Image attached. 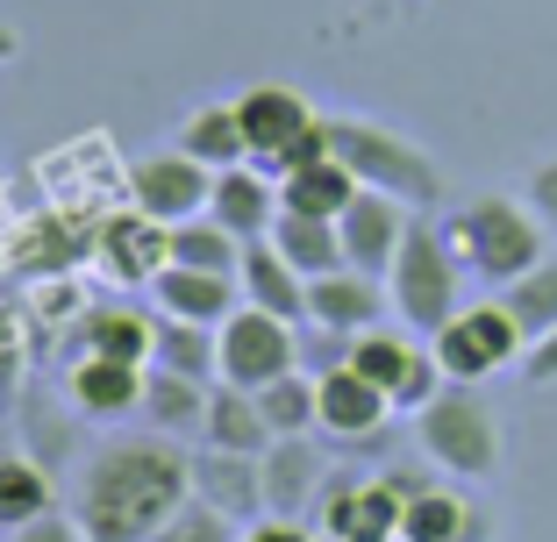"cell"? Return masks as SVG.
I'll return each instance as SVG.
<instances>
[{"mask_svg":"<svg viewBox=\"0 0 557 542\" xmlns=\"http://www.w3.org/2000/svg\"><path fill=\"white\" fill-rule=\"evenodd\" d=\"M186 493H194V457L172 436H122L86 457L72 514L86 542H150L186 507Z\"/></svg>","mask_w":557,"mask_h":542,"instance_id":"6da1fadb","label":"cell"},{"mask_svg":"<svg viewBox=\"0 0 557 542\" xmlns=\"http://www.w3.org/2000/svg\"><path fill=\"white\" fill-rule=\"evenodd\" d=\"M322 122H329V157L350 165L358 186L408 200L414 214H429L443 200V165L414 143V136L386 129V122H364V115H322Z\"/></svg>","mask_w":557,"mask_h":542,"instance_id":"7a4b0ae2","label":"cell"},{"mask_svg":"<svg viewBox=\"0 0 557 542\" xmlns=\"http://www.w3.org/2000/svg\"><path fill=\"white\" fill-rule=\"evenodd\" d=\"M443 236H450V250H458L465 272H479L486 286H515L529 264H543V222H536V207H522V200H508V193L465 200V207L443 222Z\"/></svg>","mask_w":557,"mask_h":542,"instance_id":"3957f363","label":"cell"},{"mask_svg":"<svg viewBox=\"0 0 557 542\" xmlns=\"http://www.w3.org/2000/svg\"><path fill=\"white\" fill-rule=\"evenodd\" d=\"M458 250H450V236H443V222H429V214H414L408 222V243H400L394 272H386V300H394V314L408 322L414 336H436L450 314H458Z\"/></svg>","mask_w":557,"mask_h":542,"instance_id":"277c9868","label":"cell"},{"mask_svg":"<svg viewBox=\"0 0 557 542\" xmlns=\"http://www.w3.org/2000/svg\"><path fill=\"white\" fill-rule=\"evenodd\" d=\"M414 443L450 478H493L500 471V421H493V407L472 386H443V393L414 414Z\"/></svg>","mask_w":557,"mask_h":542,"instance_id":"5b68a950","label":"cell"},{"mask_svg":"<svg viewBox=\"0 0 557 542\" xmlns=\"http://www.w3.org/2000/svg\"><path fill=\"white\" fill-rule=\"evenodd\" d=\"M300 371V336L294 322H278L264 307H236L222 329H214V378L222 386H244V393H264L272 378Z\"/></svg>","mask_w":557,"mask_h":542,"instance_id":"8992f818","label":"cell"},{"mask_svg":"<svg viewBox=\"0 0 557 542\" xmlns=\"http://www.w3.org/2000/svg\"><path fill=\"white\" fill-rule=\"evenodd\" d=\"M429 350H436L443 378L450 386H479V378H493L500 364H515L529 350L522 322H515L500 300H479V307H458L450 322H443L436 336H429Z\"/></svg>","mask_w":557,"mask_h":542,"instance_id":"52a82bcc","label":"cell"},{"mask_svg":"<svg viewBox=\"0 0 557 542\" xmlns=\"http://www.w3.org/2000/svg\"><path fill=\"white\" fill-rule=\"evenodd\" d=\"M400 507L408 500L386 478H329L314 500V521L329 542H400Z\"/></svg>","mask_w":557,"mask_h":542,"instance_id":"ba28073f","label":"cell"},{"mask_svg":"<svg viewBox=\"0 0 557 542\" xmlns=\"http://www.w3.org/2000/svg\"><path fill=\"white\" fill-rule=\"evenodd\" d=\"M208 193H214V172L194 165L186 150H158V157H136L129 165V207H144L164 229L208 214Z\"/></svg>","mask_w":557,"mask_h":542,"instance_id":"9c48e42d","label":"cell"},{"mask_svg":"<svg viewBox=\"0 0 557 542\" xmlns=\"http://www.w3.org/2000/svg\"><path fill=\"white\" fill-rule=\"evenodd\" d=\"M408 222H414L408 200L372 193V186H364V193L350 200L344 214H336L344 264H350V272H364V279H386V272H394V257H400V243H408Z\"/></svg>","mask_w":557,"mask_h":542,"instance_id":"30bf717a","label":"cell"},{"mask_svg":"<svg viewBox=\"0 0 557 542\" xmlns=\"http://www.w3.org/2000/svg\"><path fill=\"white\" fill-rule=\"evenodd\" d=\"M94 257H100V272L115 286H150L172 264V229L164 222H150L144 207H129V214H108L94 229Z\"/></svg>","mask_w":557,"mask_h":542,"instance_id":"8fae6325","label":"cell"},{"mask_svg":"<svg viewBox=\"0 0 557 542\" xmlns=\"http://www.w3.org/2000/svg\"><path fill=\"white\" fill-rule=\"evenodd\" d=\"M236 122H244V143H250V165L258 172H272L286 150L300 143V136L314 129V108L294 93V86H250L244 100H236Z\"/></svg>","mask_w":557,"mask_h":542,"instance_id":"7c38bea8","label":"cell"},{"mask_svg":"<svg viewBox=\"0 0 557 542\" xmlns=\"http://www.w3.org/2000/svg\"><path fill=\"white\" fill-rule=\"evenodd\" d=\"M314 400H322V436H336V443H379V428L394 414V400L350 364L314 371Z\"/></svg>","mask_w":557,"mask_h":542,"instance_id":"4fadbf2b","label":"cell"},{"mask_svg":"<svg viewBox=\"0 0 557 542\" xmlns=\"http://www.w3.org/2000/svg\"><path fill=\"white\" fill-rule=\"evenodd\" d=\"M386 279H364V272H329V279H308V329L322 336H364L386 322Z\"/></svg>","mask_w":557,"mask_h":542,"instance_id":"5bb4252c","label":"cell"},{"mask_svg":"<svg viewBox=\"0 0 557 542\" xmlns=\"http://www.w3.org/2000/svg\"><path fill=\"white\" fill-rule=\"evenodd\" d=\"M194 493L208 500V507H222L230 521H264V464L258 457H236V450H194Z\"/></svg>","mask_w":557,"mask_h":542,"instance_id":"9a60e30c","label":"cell"},{"mask_svg":"<svg viewBox=\"0 0 557 542\" xmlns=\"http://www.w3.org/2000/svg\"><path fill=\"white\" fill-rule=\"evenodd\" d=\"M208 214L236 236V243H258V236H272V222H278V179H272V172H258V165L214 172Z\"/></svg>","mask_w":557,"mask_h":542,"instance_id":"2e32d148","label":"cell"},{"mask_svg":"<svg viewBox=\"0 0 557 542\" xmlns=\"http://www.w3.org/2000/svg\"><path fill=\"white\" fill-rule=\"evenodd\" d=\"M258 464H264V507L286 514V521H300L329 486V464H322V450H314L308 436H278Z\"/></svg>","mask_w":557,"mask_h":542,"instance_id":"e0dca14e","label":"cell"},{"mask_svg":"<svg viewBox=\"0 0 557 542\" xmlns=\"http://www.w3.org/2000/svg\"><path fill=\"white\" fill-rule=\"evenodd\" d=\"M244 286L230 279V272H194V264H164L158 279H150V300H158V314H180V322H208V329H222L236 307H244Z\"/></svg>","mask_w":557,"mask_h":542,"instance_id":"ac0fdd59","label":"cell"},{"mask_svg":"<svg viewBox=\"0 0 557 542\" xmlns=\"http://www.w3.org/2000/svg\"><path fill=\"white\" fill-rule=\"evenodd\" d=\"M144 378L150 364H122V357H72L65 371V393L79 414H94V421H115V414L144 407Z\"/></svg>","mask_w":557,"mask_h":542,"instance_id":"d6986e66","label":"cell"},{"mask_svg":"<svg viewBox=\"0 0 557 542\" xmlns=\"http://www.w3.org/2000/svg\"><path fill=\"white\" fill-rule=\"evenodd\" d=\"M236 286H244L250 307L278 314V322H308V279H300L294 264L272 250V236H258V243H244V264H236Z\"/></svg>","mask_w":557,"mask_h":542,"instance_id":"ffe728a7","label":"cell"},{"mask_svg":"<svg viewBox=\"0 0 557 542\" xmlns=\"http://www.w3.org/2000/svg\"><path fill=\"white\" fill-rule=\"evenodd\" d=\"M200 443H208V450H236V457H264V450H272L278 436L264 428L258 393H244V386H222V378H214V393H208V421H200Z\"/></svg>","mask_w":557,"mask_h":542,"instance_id":"44dd1931","label":"cell"},{"mask_svg":"<svg viewBox=\"0 0 557 542\" xmlns=\"http://www.w3.org/2000/svg\"><path fill=\"white\" fill-rule=\"evenodd\" d=\"M172 150H186V157H194V165H208V172L250 165V143H244V122H236V100H208V108H194V115L180 122V136H172Z\"/></svg>","mask_w":557,"mask_h":542,"instance_id":"7402d4cb","label":"cell"},{"mask_svg":"<svg viewBox=\"0 0 557 542\" xmlns=\"http://www.w3.org/2000/svg\"><path fill=\"white\" fill-rule=\"evenodd\" d=\"M150 343H158V314H136V307H86L79 314V357L150 364Z\"/></svg>","mask_w":557,"mask_h":542,"instance_id":"603a6c76","label":"cell"},{"mask_svg":"<svg viewBox=\"0 0 557 542\" xmlns=\"http://www.w3.org/2000/svg\"><path fill=\"white\" fill-rule=\"evenodd\" d=\"M272 250L294 264L300 279H329V272H350L336 222H314V214H286V207H278V222H272Z\"/></svg>","mask_w":557,"mask_h":542,"instance_id":"cb8c5ba5","label":"cell"},{"mask_svg":"<svg viewBox=\"0 0 557 542\" xmlns=\"http://www.w3.org/2000/svg\"><path fill=\"white\" fill-rule=\"evenodd\" d=\"M358 193L364 186L350 179V165H336V157H314V165H300V172L278 179V207L286 214H314V222H336Z\"/></svg>","mask_w":557,"mask_h":542,"instance_id":"d4e9b609","label":"cell"},{"mask_svg":"<svg viewBox=\"0 0 557 542\" xmlns=\"http://www.w3.org/2000/svg\"><path fill=\"white\" fill-rule=\"evenodd\" d=\"M50 507H58V478H50L36 457L8 450V457H0V535H15V528L44 521Z\"/></svg>","mask_w":557,"mask_h":542,"instance_id":"484cf974","label":"cell"},{"mask_svg":"<svg viewBox=\"0 0 557 542\" xmlns=\"http://www.w3.org/2000/svg\"><path fill=\"white\" fill-rule=\"evenodd\" d=\"M208 393H214V378H180V371H158L150 364V378H144V414L172 436V428H194L200 436V421H208Z\"/></svg>","mask_w":557,"mask_h":542,"instance_id":"4316f807","label":"cell"},{"mask_svg":"<svg viewBox=\"0 0 557 542\" xmlns=\"http://www.w3.org/2000/svg\"><path fill=\"white\" fill-rule=\"evenodd\" d=\"M150 364L180 378H214V329L208 322H180V314H158V343H150Z\"/></svg>","mask_w":557,"mask_h":542,"instance_id":"83f0119b","label":"cell"},{"mask_svg":"<svg viewBox=\"0 0 557 542\" xmlns=\"http://www.w3.org/2000/svg\"><path fill=\"white\" fill-rule=\"evenodd\" d=\"M500 307L522 322V336L536 343V336H550L557 329V257H543V264H529L515 286H500Z\"/></svg>","mask_w":557,"mask_h":542,"instance_id":"f1b7e54d","label":"cell"},{"mask_svg":"<svg viewBox=\"0 0 557 542\" xmlns=\"http://www.w3.org/2000/svg\"><path fill=\"white\" fill-rule=\"evenodd\" d=\"M465 528H472V507L443 486H429L400 507V542H465Z\"/></svg>","mask_w":557,"mask_h":542,"instance_id":"f546056e","label":"cell"},{"mask_svg":"<svg viewBox=\"0 0 557 542\" xmlns=\"http://www.w3.org/2000/svg\"><path fill=\"white\" fill-rule=\"evenodd\" d=\"M172 264H194V272H230V279H236L244 243H236L214 214H194V222H180V229H172Z\"/></svg>","mask_w":557,"mask_h":542,"instance_id":"4dcf8cb0","label":"cell"},{"mask_svg":"<svg viewBox=\"0 0 557 542\" xmlns=\"http://www.w3.org/2000/svg\"><path fill=\"white\" fill-rule=\"evenodd\" d=\"M414 357H422V350H414L408 336H394V329H364V336H350V357H344V364H350V371H364L379 393L394 400V386L408 378Z\"/></svg>","mask_w":557,"mask_h":542,"instance_id":"1f68e13d","label":"cell"},{"mask_svg":"<svg viewBox=\"0 0 557 542\" xmlns=\"http://www.w3.org/2000/svg\"><path fill=\"white\" fill-rule=\"evenodd\" d=\"M258 414H264V428H272V436H308V428H322V400H314V378H300V371L272 378V386L258 393Z\"/></svg>","mask_w":557,"mask_h":542,"instance_id":"d6a6232c","label":"cell"},{"mask_svg":"<svg viewBox=\"0 0 557 542\" xmlns=\"http://www.w3.org/2000/svg\"><path fill=\"white\" fill-rule=\"evenodd\" d=\"M150 542H244V521H230L222 507H208L200 493H186V507L172 514Z\"/></svg>","mask_w":557,"mask_h":542,"instance_id":"836d02e7","label":"cell"},{"mask_svg":"<svg viewBox=\"0 0 557 542\" xmlns=\"http://www.w3.org/2000/svg\"><path fill=\"white\" fill-rule=\"evenodd\" d=\"M436 393H443V364H436V350H422V357L408 364V378L394 386V407H400V414H422Z\"/></svg>","mask_w":557,"mask_h":542,"instance_id":"e575fe53","label":"cell"},{"mask_svg":"<svg viewBox=\"0 0 557 542\" xmlns=\"http://www.w3.org/2000/svg\"><path fill=\"white\" fill-rule=\"evenodd\" d=\"M529 207H536V222H543V229H557V157H543V165L536 172H529Z\"/></svg>","mask_w":557,"mask_h":542,"instance_id":"d590c367","label":"cell"},{"mask_svg":"<svg viewBox=\"0 0 557 542\" xmlns=\"http://www.w3.org/2000/svg\"><path fill=\"white\" fill-rule=\"evenodd\" d=\"M8 542H86V528H79V514H58L50 507L44 521H29V528H15Z\"/></svg>","mask_w":557,"mask_h":542,"instance_id":"8d00e7d4","label":"cell"},{"mask_svg":"<svg viewBox=\"0 0 557 542\" xmlns=\"http://www.w3.org/2000/svg\"><path fill=\"white\" fill-rule=\"evenodd\" d=\"M244 542H322L308 521H286V514H264V521L244 528Z\"/></svg>","mask_w":557,"mask_h":542,"instance_id":"74e56055","label":"cell"},{"mask_svg":"<svg viewBox=\"0 0 557 542\" xmlns=\"http://www.w3.org/2000/svg\"><path fill=\"white\" fill-rule=\"evenodd\" d=\"M522 378H529V386H557V329L536 336V343L522 350Z\"/></svg>","mask_w":557,"mask_h":542,"instance_id":"f35d334b","label":"cell"},{"mask_svg":"<svg viewBox=\"0 0 557 542\" xmlns=\"http://www.w3.org/2000/svg\"><path fill=\"white\" fill-rule=\"evenodd\" d=\"M15 364H22V322H15V307H0V393H8Z\"/></svg>","mask_w":557,"mask_h":542,"instance_id":"ab89813d","label":"cell"},{"mask_svg":"<svg viewBox=\"0 0 557 542\" xmlns=\"http://www.w3.org/2000/svg\"><path fill=\"white\" fill-rule=\"evenodd\" d=\"M379 478H386V486H394V493H400V500H414V493H429V478H422V471H408V464H386V471H379Z\"/></svg>","mask_w":557,"mask_h":542,"instance_id":"60d3db41","label":"cell"}]
</instances>
